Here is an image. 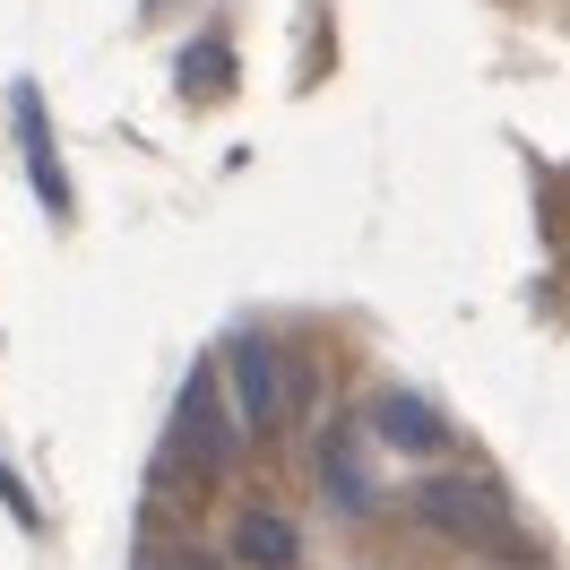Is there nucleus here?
<instances>
[{
    "instance_id": "f257e3e1",
    "label": "nucleus",
    "mask_w": 570,
    "mask_h": 570,
    "mask_svg": "<svg viewBox=\"0 0 570 570\" xmlns=\"http://www.w3.org/2000/svg\"><path fill=\"white\" fill-rule=\"evenodd\" d=\"M234 415H225V390H216V363H190V381L174 397V424H165V450H156V484L174 493H199L234 466Z\"/></svg>"
},
{
    "instance_id": "20e7f679",
    "label": "nucleus",
    "mask_w": 570,
    "mask_h": 570,
    "mask_svg": "<svg viewBox=\"0 0 570 570\" xmlns=\"http://www.w3.org/2000/svg\"><path fill=\"white\" fill-rule=\"evenodd\" d=\"M9 121H18V156H27V181H36L43 216H70V174H61V147H52V121H43V87L36 78L9 87Z\"/></svg>"
},
{
    "instance_id": "39448f33",
    "label": "nucleus",
    "mask_w": 570,
    "mask_h": 570,
    "mask_svg": "<svg viewBox=\"0 0 570 570\" xmlns=\"http://www.w3.org/2000/svg\"><path fill=\"white\" fill-rule=\"evenodd\" d=\"M372 432L397 441V450H424V459H432V450H450V424H441L415 390H381V397H372Z\"/></svg>"
},
{
    "instance_id": "0eeeda50",
    "label": "nucleus",
    "mask_w": 570,
    "mask_h": 570,
    "mask_svg": "<svg viewBox=\"0 0 570 570\" xmlns=\"http://www.w3.org/2000/svg\"><path fill=\"white\" fill-rule=\"evenodd\" d=\"M174 87L190 96V105L225 96V87H234V43H225V36H190V43H181V70H174Z\"/></svg>"
},
{
    "instance_id": "6e6552de",
    "label": "nucleus",
    "mask_w": 570,
    "mask_h": 570,
    "mask_svg": "<svg viewBox=\"0 0 570 570\" xmlns=\"http://www.w3.org/2000/svg\"><path fill=\"white\" fill-rule=\"evenodd\" d=\"M0 501H9V510H18V528H36V501L18 493V475H9V466H0Z\"/></svg>"
},
{
    "instance_id": "f03ea898",
    "label": "nucleus",
    "mask_w": 570,
    "mask_h": 570,
    "mask_svg": "<svg viewBox=\"0 0 570 570\" xmlns=\"http://www.w3.org/2000/svg\"><path fill=\"white\" fill-rule=\"evenodd\" d=\"M406 510H415L432 535H450V544H484V553L519 544V510H510V493L484 484V475H424Z\"/></svg>"
},
{
    "instance_id": "423d86ee",
    "label": "nucleus",
    "mask_w": 570,
    "mask_h": 570,
    "mask_svg": "<svg viewBox=\"0 0 570 570\" xmlns=\"http://www.w3.org/2000/svg\"><path fill=\"white\" fill-rule=\"evenodd\" d=\"M234 553H243L250 570H294L303 562V535H294V519H277V510H250L243 528H234Z\"/></svg>"
},
{
    "instance_id": "7ed1b4c3",
    "label": "nucleus",
    "mask_w": 570,
    "mask_h": 570,
    "mask_svg": "<svg viewBox=\"0 0 570 570\" xmlns=\"http://www.w3.org/2000/svg\"><path fill=\"white\" fill-rule=\"evenodd\" d=\"M225 381H234V415L243 432H277L285 424V390H294V363L268 328H243L234 346H225Z\"/></svg>"
}]
</instances>
